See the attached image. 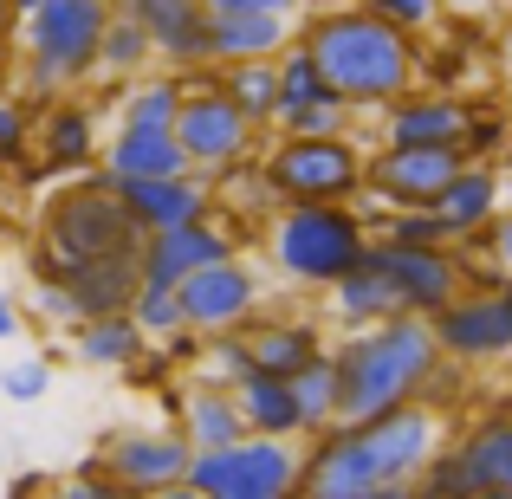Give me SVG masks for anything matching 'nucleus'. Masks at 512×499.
I'll return each mask as SVG.
<instances>
[{"mask_svg": "<svg viewBox=\"0 0 512 499\" xmlns=\"http://www.w3.org/2000/svg\"><path fill=\"white\" fill-rule=\"evenodd\" d=\"M208 195H214V214H221L234 234H240V221L266 227L279 208H286L279 188H273V175H266V150L247 156V163H234V169H221V175H208Z\"/></svg>", "mask_w": 512, "mask_h": 499, "instance_id": "25", "label": "nucleus"}, {"mask_svg": "<svg viewBox=\"0 0 512 499\" xmlns=\"http://www.w3.org/2000/svg\"><path fill=\"white\" fill-rule=\"evenodd\" d=\"M46 487H52L46 474H20V480L7 487V499H46Z\"/></svg>", "mask_w": 512, "mask_h": 499, "instance_id": "49", "label": "nucleus"}, {"mask_svg": "<svg viewBox=\"0 0 512 499\" xmlns=\"http://www.w3.org/2000/svg\"><path fill=\"white\" fill-rule=\"evenodd\" d=\"M0 163H33V111H26V98H7V91H0Z\"/></svg>", "mask_w": 512, "mask_h": 499, "instance_id": "41", "label": "nucleus"}, {"mask_svg": "<svg viewBox=\"0 0 512 499\" xmlns=\"http://www.w3.org/2000/svg\"><path fill=\"white\" fill-rule=\"evenodd\" d=\"M72 357L91 363V370H137L150 357V337L137 331V318H91V325L72 331Z\"/></svg>", "mask_w": 512, "mask_h": 499, "instance_id": "30", "label": "nucleus"}, {"mask_svg": "<svg viewBox=\"0 0 512 499\" xmlns=\"http://www.w3.org/2000/svg\"><path fill=\"white\" fill-rule=\"evenodd\" d=\"M7 7H13V26H20L26 13H39V7H46V0H7Z\"/></svg>", "mask_w": 512, "mask_h": 499, "instance_id": "50", "label": "nucleus"}, {"mask_svg": "<svg viewBox=\"0 0 512 499\" xmlns=\"http://www.w3.org/2000/svg\"><path fill=\"white\" fill-rule=\"evenodd\" d=\"M441 363L448 357H441L428 318H389V325L350 331L338 344V383H344L338 428H357V422H376V415L409 409V402H428Z\"/></svg>", "mask_w": 512, "mask_h": 499, "instance_id": "3", "label": "nucleus"}, {"mask_svg": "<svg viewBox=\"0 0 512 499\" xmlns=\"http://www.w3.org/2000/svg\"><path fill=\"white\" fill-rule=\"evenodd\" d=\"M221 91L234 98V111L247 117L253 130H273V117H279V59H266V65H221Z\"/></svg>", "mask_w": 512, "mask_h": 499, "instance_id": "33", "label": "nucleus"}, {"mask_svg": "<svg viewBox=\"0 0 512 499\" xmlns=\"http://www.w3.org/2000/svg\"><path fill=\"white\" fill-rule=\"evenodd\" d=\"M201 7L214 20H227V13H286V20H305V0H201Z\"/></svg>", "mask_w": 512, "mask_h": 499, "instance_id": "46", "label": "nucleus"}, {"mask_svg": "<svg viewBox=\"0 0 512 499\" xmlns=\"http://www.w3.org/2000/svg\"><path fill=\"white\" fill-rule=\"evenodd\" d=\"M240 344H247V357H253V376H279V383H292L312 357L331 350L325 325H318L312 312H260L240 331Z\"/></svg>", "mask_w": 512, "mask_h": 499, "instance_id": "19", "label": "nucleus"}, {"mask_svg": "<svg viewBox=\"0 0 512 499\" xmlns=\"http://www.w3.org/2000/svg\"><path fill=\"white\" fill-rule=\"evenodd\" d=\"M175 428L188 435L195 454H221V448H240L247 441V415L227 389H195L182 383V409H175Z\"/></svg>", "mask_w": 512, "mask_h": 499, "instance_id": "26", "label": "nucleus"}, {"mask_svg": "<svg viewBox=\"0 0 512 499\" xmlns=\"http://www.w3.org/2000/svg\"><path fill=\"white\" fill-rule=\"evenodd\" d=\"M266 175H273L279 201L363 208V195H370V150L357 137H273L266 143Z\"/></svg>", "mask_w": 512, "mask_h": 499, "instance_id": "7", "label": "nucleus"}, {"mask_svg": "<svg viewBox=\"0 0 512 499\" xmlns=\"http://www.w3.org/2000/svg\"><path fill=\"white\" fill-rule=\"evenodd\" d=\"M279 137H357V111L331 91V98H318V104H305V111H292V117H279Z\"/></svg>", "mask_w": 512, "mask_h": 499, "instance_id": "37", "label": "nucleus"}, {"mask_svg": "<svg viewBox=\"0 0 512 499\" xmlns=\"http://www.w3.org/2000/svg\"><path fill=\"white\" fill-rule=\"evenodd\" d=\"M104 143H98V111H91L85 98H59L46 104V111L33 117V163H26L20 175L26 182H39V175H85L98 169Z\"/></svg>", "mask_w": 512, "mask_h": 499, "instance_id": "17", "label": "nucleus"}, {"mask_svg": "<svg viewBox=\"0 0 512 499\" xmlns=\"http://www.w3.org/2000/svg\"><path fill=\"white\" fill-rule=\"evenodd\" d=\"M7 39H13V7L0 0V52H7Z\"/></svg>", "mask_w": 512, "mask_h": 499, "instance_id": "51", "label": "nucleus"}, {"mask_svg": "<svg viewBox=\"0 0 512 499\" xmlns=\"http://www.w3.org/2000/svg\"><path fill=\"white\" fill-rule=\"evenodd\" d=\"M299 461L292 441H260L247 435L240 448L195 454L188 461V487L208 499H299Z\"/></svg>", "mask_w": 512, "mask_h": 499, "instance_id": "9", "label": "nucleus"}, {"mask_svg": "<svg viewBox=\"0 0 512 499\" xmlns=\"http://www.w3.org/2000/svg\"><path fill=\"white\" fill-rule=\"evenodd\" d=\"M435 325V344L448 363H506L512 357V279L500 286H467Z\"/></svg>", "mask_w": 512, "mask_h": 499, "instance_id": "12", "label": "nucleus"}, {"mask_svg": "<svg viewBox=\"0 0 512 499\" xmlns=\"http://www.w3.org/2000/svg\"><path fill=\"white\" fill-rule=\"evenodd\" d=\"M156 499H208V493H195V487L182 480V487H169V493H156Z\"/></svg>", "mask_w": 512, "mask_h": 499, "instance_id": "53", "label": "nucleus"}, {"mask_svg": "<svg viewBox=\"0 0 512 499\" xmlns=\"http://www.w3.org/2000/svg\"><path fill=\"white\" fill-rule=\"evenodd\" d=\"M130 208V221L143 227V240L150 234H169V227H188V221H208L214 214V195L201 175H163V182H130L117 188Z\"/></svg>", "mask_w": 512, "mask_h": 499, "instance_id": "21", "label": "nucleus"}, {"mask_svg": "<svg viewBox=\"0 0 512 499\" xmlns=\"http://www.w3.org/2000/svg\"><path fill=\"white\" fill-rule=\"evenodd\" d=\"M130 318H137V331L150 337V344H175V337L188 331V318H182V299H175V292H156V286H143V292H137Z\"/></svg>", "mask_w": 512, "mask_h": 499, "instance_id": "40", "label": "nucleus"}, {"mask_svg": "<svg viewBox=\"0 0 512 499\" xmlns=\"http://www.w3.org/2000/svg\"><path fill=\"white\" fill-rule=\"evenodd\" d=\"M175 299H182V318L195 337H227V331H247L266 312V279L247 253H234V260L201 266L195 279H182Z\"/></svg>", "mask_w": 512, "mask_h": 499, "instance_id": "11", "label": "nucleus"}, {"mask_svg": "<svg viewBox=\"0 0 512 499\" xmlns=\"http://www.w3.org/2000/svg\"><path fill=\"white\" fill-rule=\"evenodd\" d=\"M480 253H487V266H493L500 279H512V208H506L500 221L487 227V240H480Z\"/></svg>", "mask_w": 512, "mask_h": 499, "instance_id": "47", "label": "nucleus"}, {"mask_svg": "<svg viewBox=\"0 0 512 499\" xmlns=\"http://www.w3.org/2000/svg\"><path fill=\"white\" fill-rule=\"evenodd\" d=\"M39 247L72 266L78 260H124V253H143V227L130 221L124 195L98 169H85L39 201Z\"/></svg>", "mask_w": 512, "mask_h": 499, "instance_id": "6", "label": "nucleus"}, {"mask_svg": "<svg viewBox=\"0 0 512 499\" xmlns=\"http://www.w3.org/2000/svg\"><path fill=\"white\" fill-rule=\"evenodd\" d=\"M461 169H467L461 150H370V208L363 214L435 208Z\"/></svg>", "mask_w": 512, "mask_h": 499, "instance_id": "14", "label": "nucleus"}, {"mask_svg": "<svg viewBox=\"0 0 512 499\" xmlns=\"http://www.w3.org/2000/svg\"><path fill=\"white\" fill-rule=\"evenodd\" d=\"M357 7L376 13L383 26H396V33H409V39L441 33V20H448V0H357Z\"/></svg>", "mask_w": 512, "mask_h": 499, "instance_id": "38", "label": "nucleus"}, {"mask_svg": "<svg viewBox=\"0 0 512 499\" xmlns=\"http://www.w3.org/2000/svg\"><path fill=\"white\" fill-rule=\"evenodd\" d=\"M91 461H98L124 493L156 499V493H169V487H182V480H188L195 448H188V435L175 422H156V428H104L98 448H91Z\"/></svg>", "mask_w": 512, "mask_h": 499, "instance_id": "10", "label": "nucleus"}, {"mask_svg": "<svg viewBox=\"0 0 512 499\" xmlns=\"http://www.w3.org/2000/svg\"><path fill=\"white\" fill-rule=\"evenodd\" d=\"M506 150H512V117H500L493 104H474V111H467L461 156H467V163H500Z\"/></svg>", "mask_w": 512, "mask_h": 499, "instance_id": "39", "label": "nucleus"}, {"mask_svg": "<svg viewBox=\"0 0 512 499\" xmlns=\"http://www.w3.org/2000/svg\"><path fill=\"white\" fill-rule=\"evenodd\" d=\"M26 331V318H20V305H13V292L0 286V344H7V337H20Z\"/></svg>", "mask_w": 512, "mask_h": 499, "instance_id": "48", "label": "nucleus"}, {"mask_svg": "<svg viewBox=\"0 0 512 499\" xmlns=\"http://www.w3.org/2000/svg\"><path fill=\"white\" fill-rule=\"evenodd\" d=\"M188 98H182V117H175V143H182L188 169L208 182V175L247 163V156H260V130L247 124V117L234 111V98L221 91V65H208V72H182Z\"/></svg>", "mask_w": 512, "mask_h": 499, "instance_id": "8", "label": "nucleus"}, {"mask_svg": "<svg viewBox=\"0 0 512 499\" xmlns=\"http://www.w3.org/2000/svg\"><path fill=\"white\" fill-rule=\"evenodd\" d=\"M435 214H441V227H448L454 247H480L487 227L506 214V169L500 163H467L448 182V195L435 201Z\"/></svg>", "mask_w": 512, "mask_h": 499, "instance_id": "20", "label": "nucleus"}, {"mask_svg": "<svg viewBox=\"0 0 512 499\" xmlns=\"http://www.w3.org/2000/svg\"><path fill=\"white\" fill-rule=\"evenodd\" d=\"M98 175L111 188H130V182H163V175H195L175 143V130H117L98 156Z\"/></svg>", "mask_w": 512, "mask_h": 499, "instance_id": "22", "label": "nucleus"}, {"mask_svg": "<svg viewBox=\"0 0 512 499\" xmlns=\"http://www.w3.org/2000/svg\"><path fill=\"white\" fill-rule=\"evenodd\" d=\"M299 46L325 65L331 91L350 104V111H383V104L409 98L422 85V39L383 26L363 7H325L299 20Z\"/></svg>", "mask_w": 512, "mask_h": 499, "instance_id": "2", "label": "nucleus"}, {"mask_svg": "<svg viewBox=\"0 0 512 499\" xmlns=\"http://www.w3.org/2000/svg\"><path fill=\"white\" fill-rule=\"evenodd\" d=\"M454 454H461L474 493H512V415H480L474 428L454 435Z\"/></svg>", "mask_w": 512, "mask_h": 499, "instance_id": "27", "label": "nucleus"}, {"mask_svg": "<svg viewBox=\"0 0 512 499\" xmlns=\"http://www.w3.org/2000/svg\"><path fill=\"white\" fill-rule=\"evenodd\" d=\"M318 7H357V0H318Z\"/></svg>", "mask_w": 512, "mask_h": 499, "instance_id": "54", "label": "nucleus"}, {"mask_svg": "<svg viewBox=\"0 0 512 499\" xmlns=\"http://www.w3.org/2000/svg\"><path fill=\"white\" fill-rule=\"evenodd\" d=\"M370 227H376V240H383V247H454L435 208H396V214H370Z\"/></svg>", "mask_w": 512, "mask_h": 499, "instance_id": "36", "label": "nucleus"}, {"mask_svg": "<svg viewBox=\"0 0 512 499\" xmlns=\"http://www.w3.org/2000/svg\"><path fill=\"white\" fill-rule=\"evenodd\" d=\"M325 305H331V318L350 331H370V325H389V318H402L396 312V286H389V260H383V247H370L357 266L338 279V286L325 292Z\"/></svg>", "mask_w": 512, "mask_h": 499, "instance_id": "23", "label": "nucleus"}, {"mask_svg": "<svg viewBox=\"0 0 512 499\" xmlns=\"http://www.w3.org/2000/svg\"><path fill=\"white\" fill-rule=\"evenodd\" d=\"M26 273L33 279H52V286H65L72 292V305H78V318H124L130 305H137V292H143V253H124V260H52L46 247L33 240V253H26Z\"/></svg>", "mask_w": 512, "mask_h": 499, "instance_id": "13", "label": "nucleus"}, {"mask_svg": "<svg viewBox=\"0 0 512 499\" xmlns=\"http://www.w3.org/2000/svg\"><path fill=\"white\" fill-rule=\"evenodd\" d=\"M247 376H253V357H247V344H240V331H227V337H201V350H195V363L182 370V383L227 389V396H234Z\"/></svg>", "mask_w": 512, "mask_h": 499, "instance_id": "34", "label": "nucleus"}, {"mask_svg": "<svg viewBox=\"0 0 512 499\" xmlns=\"http://www.w3.org/2000/svg\"><path fill=\"white\" fill-rule=\"evenodd\" d=\"M46 389H52V370H46L39 357H33V363H13V370L0 376V396H7V402H39Z\"/></svg>", "mask_w": 512, "mask_h": 499, "instance_id": "45", "label": "nucleus"}, {"mask_svg": "<svg viewBox=\"0 0 512 499\" xmlns=\"http://www.w3.org/2000/svg\"><path fill=\"white\" fill-rule=\"evenodd\" d=\"M156 65H163V59H156V39L111 7V26H104V46H98V78H111V85H137V78L156 72Z\"/></svg>", "mask_w": 512, "mask_h": 499, "instance_id": "32", "label": "nucleus"}, {"mask_svg": "<svg viewBox=\"0 0 512 499\" xmlns=\"http://www.w3.org/2000/svg\"><path fill=\"white\" fill-rule=\"evenodd\" d=\"M33 312L46 318V325H59V331H78V325H85V318H78V305H72V292L52 286V279H33Z\"/></svg>", "mask_w": 512, "mask_h": 499, "instance_id": "44", "label": "nucleus"}, {"mask_svg": "<svg viewBox=\"0 0 512 499\" xmlns=\"http://www.w3.org/2000/svg\"><path fill=\"white\" fill-rule=\"evenodd\" d=\"M292 396H299V422H305V441L331 435L338 428V402H344V383H338V350L312 357L299 376H292Z\"/></svg>", "mask_w": 512, "mask_h": 499, "instance_id": "31", "label": "nucleus"}, {"mask_svg": "<svg viewBox=\"0 0 512 499\" xmlns=\"http://www.w3.org/2000/svg\"><path fill=\"white\" fill-rule=\"evenodd\" d=\"M117 13H124V20H137L150 39H163L169 26L188 20V13H201V0H117Z\"/></svg>", "mask_w": 512, "mask_h": 499, "instance_id": "43", "label": "nucleus"}, {"mask_svg": "<svg viewBox=\"0 0 512 499\" xmlns=\"http://www.w3.org/2000/svg\"><path fill=\"white\" fill-rule=\"evenodd\" d=\"M383 260H389V286H396L402 318H441L467 292V253L461 247H383Z\"/></svg>", "mask_w": 512, "mask_h": 499, "instance_id": "16", "label": "nucleus"}, {"mask_svg": "<svg viewBox=\"0 0 512 499\" xmlns=\"http://www.w3.org/2000/svg\"><path fill=\"white\" fill-rule=\"evenodd\" d=\"M474 499H512V493H474Z\"/></svg>", "mask_w": 512, "mask_h": 499, "instance_id": "55", "label": "nucleus"}, {"mask_svg": "<svg viewBox=\"0 0 512 499\" xmlns=\"http://www.w3.org/2000/svg\"><path fill=\"white\" fill-rule=\"evenodd\" d=\"M299 46V20L286 13H227L214 20V65H266Z\"/></svg>", "mask_w": 512, "mask_h": 499, "instance_id": "24", "label": "nucleus"}, {"mask_svg": "<svg viewBox=\"0 0 512 499\" xmlns=\"http://www.w3.org/2000/svg\"><path fill=\"white\" fill-rule=\"evenodd\" d=\"M240 253V234L208 214V221H188V227H169V234H150L143 240V286L156 292H182V279H195L201 266H221Z\"/></svg>", "mask_w": 512, "mask_h": 499, "instance_id": "18", "label": "nucleus"}, {"mask_svg": "<svg viewBox=\"0 0 512 499\" xmlns=\"http://www.w3.org/2000/svg\"><path fill=\"white\" fill-rule=\"evenodd\" d=\"M357 499H415V487H383V493H357Z\"/></svg>", "mask_w": 512, "mask_h": 499, "instance_id": "52", "label": "nucleus"}, {"mask_svg": "<svg viewBox=\"0 0 512 499\" xmlns=\"http://www.w3.org/2000/svg\"><path fill=\"white\" fill-rule=\"evenodd\" d=\"M46 499H137V493H124L98 461H78L65 480H52V487H46Z\"/></svg>", "mask_w": 512, "mask_h": 499, "instance_id": "42", "label": "nucleus"}, {"mask_svg": "<svg viewBox=\"0 0 512 499\" xmlns=\"http://www.w3.org/2000/svg\"><path fill=\"white\" fill-rule=\"evenodd\" d=\"M111 7H117V0H111Z\"/></svg>", "mask_w": 512, "mask_h": 499, "instance_id": "56", "label": "nucleus"}, {"mask_svg": "<svg viewBox=\"0 0 512 499\" xmlns=\"http://www.w3.org/2000/svg\"><path fill=\"white\" fill-rule=\"evenodd\" d=\"M318 98H331V78H325V65H318L305 46L279 52V117L305 111V104H318ZM279 117H273V124H279Z\"/></svg>", "mask_w": 512, "mask_h": 499, "instance_id": "35", "label": "nucleus"}, {"mask_svg": "<svg viewBox=\"0 0 512 499\" xmlns=\"http://www.w3.org/2000/svg\"><path fill=\"white\" fill-rule=\"evenodd\" d=\"M182 72H143L137 85L117 91V130H175V117H182Z\"/></svg>", "mask_w": 512, "mask_h": 499, "instance_id": "29", "label": "nucleus"}, {"mask_svg": "<svg viewBox=\"0 0 512 499\" xmlns=\"http://www.w3.org/2000/svg\"><path fill=\"white\" fill-rule=\"evenodd\" d=\"M234 402H240V415H247V435H260V441H305L292 383H279V376H247V383L234 389Z\"/></svg>", "mask_w": 512, "mask_h": 499, "instance_id": "28", "label": "nucleus"}, {"mask_svg": "<svg viewBox=\"0 0 512 499\" xmlns=\"http://www.w3.org/2000/svg\"><path fill=\"white\" fill-rule=\"evenodd\" d=\"M467 111H474V104H467L461 91L415 85L409 98L376 111V150H461Z\"/></svg>", "mask_w": 512, "mask_h": 499, "instance_id": "15", "label": "nucleus"}, {"mask_svg": "<svg viewBox=\"0 0 512 499\" xmlns=\"http://www.w3.org/2000/svg\"><path fill=\"white\" fill-rule=\"evenodd\" d=\"M376 247V227L363 208H331V201H286L266 221V266L292 292H331L363 253Z\"/></svg>", "mask_w": 512, "mask_h": 499, "instance_id": "4", "label": "nucleus"}, {"mask_svg": "<svg viewBox=\"0 0 512 499\" xmlns=\"http://www.w3.org/2000/svg\"><path fill=\"white\" fill-rule=\"evenodd\" d=\"M111 26V0H46L20 20V91L46 111L72 85L98 78V46Z\"/></svg>", "mask_w": 512, "mask_h": 499, "instance_id": "5", "label": "nucleus"}, {"mask_svg": "<svg viewBox=\"0 0 512 499\" xmlns=\"http://www.w3.org/2000/svg\"><path fill=\"white\" fill-rule=\"evenodd\" d=\"M448 448V422L435 402H409L357 428H331L299 461V499H357L383 487H415L428 461Z\"/></svg>", "mask_w": 512, "mask_h": 499, "instance_id": "1", "label": "nucleus"}]
</instances>
